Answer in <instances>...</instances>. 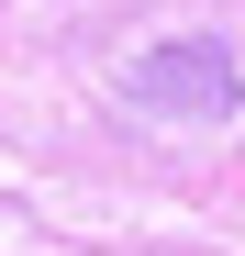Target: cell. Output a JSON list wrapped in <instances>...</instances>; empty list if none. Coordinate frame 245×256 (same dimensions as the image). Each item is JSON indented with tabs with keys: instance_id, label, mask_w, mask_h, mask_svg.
<instances>
[{
	"instance_id": "obj_1",
	"label": "cell",
	"mask_w": 245,
	"mask_h": 256,
	"mask_svg": "<svg viewBox=\"0 0 245 256\" xmlns=\"http://www.w3.org/2000/svg\"><path fill=\"white\" fill-rule=\"evenodd\" d=\"M134 90H145L156 112H190V122H212V112H234V56L190 34V45H156V56H145V78H134Z\"/></svg>"
}]
</instances>
